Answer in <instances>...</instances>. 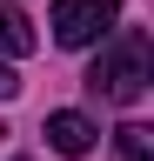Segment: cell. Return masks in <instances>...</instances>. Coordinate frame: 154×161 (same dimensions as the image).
<instances>
[{
	"label": "cell",
	"instance_id": "obj_1",
	"mask_svg": "<svg viewBox=\"0 0 154 161\" xmlns=\"http://www.w3.org/2000/svg\"><path fill=\"white\" fill-rule=\"evenodd\" d=\"M147 80H154V47H147V34H141V27H114L107 47H101V60L87 67V87L101 94V101H114V108H127V101L147 94Z\"/></svg>",
	"mask_w": 154,
	"mask_h": 161
},
{
	"label": "cell",
	"instance_id": "obj_2",
	"mask_svg": "<svg viewBox=\"0 0 154 161\" xmlns=\"http://www.w3.org/2000/svg\"><path fill=\"white\" fill-rule=\"evenodd\" d=\"M121 0H54V40L61 47H94L114 34Z\"/></svg>",
	"mask_w": 154,
	"mask_h": 161
},
{
	"label": "cell",
	"instance_id": "obj_3",
	"mask_svg": "<svg viewBox=\"0 0 154 161\" xmlns=\"http://www.w3.org/2000/svg\"><path fill=\"white\" fill-rule=\"evenodd\" d=\"M40 134H47V148H54V154H67V161H81V154L94 148V121H87V114H74V108L47 114V128H40Z\"/></svg>",
	"mask_w": 154,
	"mask_h": 161
},
{
	"label": "cell",
	"instance_id": "obj_4",
	"mask_svg": "<svg viewBox=\"0 0 154 161\" xmlns=\"http://www.w3.org/2000/svg\"><path fill=\"white\" fill-rule=\"evenodd\" d=\"M0 54H7V60L34 54V27H27V14H20V7H7V0H0Z\"/></svg>",
	"mask_w": 154,
	"mask_h": 161
},
{
	"label": "cell",
	"instance_id": "obj_5",
	"mask_svg": "<svg viewBox=\"0 0 154 161\" xmlns=\"http://www.w3.org/2000/svg\"><path fill=\"white\" fill-rule=\"evenodd\" d=\"M121 161H154V128L127 121V128H121Z\"/></svg>",
	"mask_w": 154,
	"mask_h": 161
},
{
	"label": "cell",
	"instance_id": "obj_6",
	"mask_svg": "<svg viewBox=\"0 0 154 161\" xmlns=\"http://www.w3.org/2000/svg\"><path fill=\"white\" fill-rule=\"evenodd\" d=\"M13 94H20V74H13L7 60H0V101H13Z\"/></svg>",
	"mask_w": 154,
	"mask_h": 161
}]
</instances>
